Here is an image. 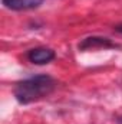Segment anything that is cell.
Returning <instances> with one entry per match:
<instances>
[{
	"mask_svg": "<svg viewBox=\"0 0 122 124\" xmlns=\"http://www.w3.org/2000/svg\"><path fill=\"white\" fill-rule=\"evenodd\" d=\"M56 87V81L49 75H34L19 81L14 87V97L20 104H30L33 101L47 97Z\"/></svg>",
	"mask_w": 122,
	"mask_h": 124,
	"instance_id": "1",
	"label": "cell"
},
{
	"mask_svg": "<svg viewBox=\"0 0 122 124\" xmlns=\"http://www.w3.org/2000/svg\"><path fill=\"white\" fill-rule=\"evenodd\" d=\"M55 51H52L50 48H43V46H39V48H33L27 52V59L34 63V65H45V63H49L55 59Z\"/></svg>",
	"mask_w": 122,
	"mask_h": 124,
	"instance_id": "2",
	"label": "cell"
},
{
	"mask_svg": "<svg viewBox=\"0 0 122 124\" xmlns=\"http://www.w3.org/2000/svg\"><path fill=\"white\" fill-rule=\"evenodd\" d=\"M4 7L10 9V10H16V12H22V10H32V9H37L43 0H1Z\"/></svg>",
	"mask_w": 122,
	"mask_h": 124,
	"instance_id": "3",
	"label": "cell"
},
{
	"mask_svg": "<svg viewBox=\"0 0 122 124\" xmlns=\"http://www.w3.org/2000/svg\"><path fill=\"white\" fill-rule=\"evenodd\" d=\"M115 45L108 39V38H98V36H91L83 39L79 43V49H95V48H114Z\"/></svg>",
	"mask_w": 122,
	"mask_h": 124,
	"instance_id": "4",
	"label": "cell"
},
{
	"mask_svg": "<svg viewBox=\"0 0 122 124\" xmlns=\"http://www.w3.org/2000/svg\"><path fill=\"white\" fill-rule=\"evenodd\" d=\"M115 29H116V32H119V33H122V23H121V25H118V26H116Z\"/></svg>",
	"mask_w": 122,
	"mask_h": 124,
	"instance_id": "5",
	"label": "cell"
},
{
	"mask_svg": "<svg viewBox=\"0 0 122 124\" xmlns=\"http://www.w3.org/2000/svg\"><path fill=\"white\" fill-rule=\"evenodd\" d=\"M118 123H119V124H122V118H119V120H118Z\"/></svg>",
	"mask_w": 122,
	"mask_h": 124,
	"instance_id": "6",
	"label": "cell"
}]
</instances>
